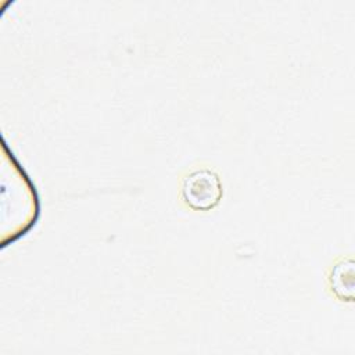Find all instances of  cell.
<instances>
[{"label":"cell","instance_id":"1","mask_svg":"<svg viewBox=\"0 0 355 355\" xmlns=\"http://www.w3.org/2000/svg\"><path fill=\"white\" fill-rule=\"evenodd\" d=\"M222 196L220 178L212 168H194L182 178L180 198L191 211H211L220 202Z\"/></svg>","mask_w":355,"mask_h":355},{"label":"cell","instance_id":"2","mask_svg":"<svg viewBox=\"0 0 355 355\" xmlns=\"http://www.w3.org/2000/svg\"><path fill=\"white\" fill-rule=\"evenodd\" d=\"M330 293L340 301L351 302L354 298V261L341 258L334 262L327 273Z\"/></svg>","mask_w":355,"mask_h":355}]
</instances>
